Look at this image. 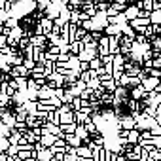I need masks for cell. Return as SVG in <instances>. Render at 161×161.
I'll use <instances>...</instances> for the list:
<instances>
[]
</instances>
